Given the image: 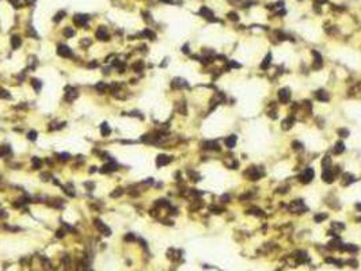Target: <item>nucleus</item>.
Returning <instances> with one entry per match:
<instances>
[{"mask_svg":"<svg viewBox=\"0 0 361 271\" xmlns=\"http://www.w3.org/2000/svg\"><path fill=\"white\" fill-rule=\"evenodd\" d=\"M0 98H4V99L10 98V92H7L4 88H0Z\"/></svg>","mask_w":361,"mask_h":271,"instance_id":"nucleus-44","label":"nucleus"},{"mask_svg":"<svg viewBox=\"0 0 361 271\" xmlns=\"http://www.w3.org/2000/svg\"><path fill=\"white\" fill-rule=\"evenodd\" d=\"M356 209H357V210H360V212H361V203H356Z\"/></svg>","mask_w":361,"mask_h":271,"instance_id":"nucleus-60","label":"nucleus"},{"mask_svg":"<svg viewBox=\"0 0 361 271\" xmlns=\"http://www.w3.org/2000/svg\"><path fill=\"white\" fill-rule=\"evenodd\" d=\"M156 206H159V208H167V206H169V202H167L166 199H157Z\"/></svg>","mask_w":361,"mask_h":271,"instance_id":"nucleus-39","label":"nucleus"},{"mask_svg":"<svg viewBox=\"0 0 361 271\" xmlns=\"http://www.w3.org/2000/svg\"><path fill=\"white\" fill-rule=\"evenodd\" d=\"M247 212L250 213V214H254V216H257V217L263 216V212L261 210V209H258V208H251V209H248Z\"/></svg>","mask_w":361,"mask_h":271,"instance_id":"nucleus-30","label":"nucleus"},{"mask_svg":"<svg viewBox=\"0 0 361 271\" xmlns=\"http://www.w3.org/2000/svg\"><path fill=\"white\" fill-rule=\"evenodd\" d=\"M171 161V157L167 156V155H159L156 157V165L157 167H163V165H167Z\"/></svg>","mask_w":361,"mask_h":271,"instance_id":"nucleus-13","label":"nucleus"},{"mask_svg":"<svg viewBox=\"0 0 361 271\" xmlns=\"http://www.w3.org/2000/svg\"><path fill=\"white\" fill-rule=\"evenodd\" d=\"M357 221H360V222H361V217H360V218H358V220H357Z\"/></svg>","mask_w":361,"mask_h":271,"instance_id":"nucleus-61","label":"nucleus"},{"mask_svg":"<svg viewBox=\"0 0 361 271\" xmlns=\"http://www.w3.org/2000/svg\"><path fill=\"white\" fill-rule=\"evenodd\" d=\"M11 153V148L8 145H1L0 146V157H6Z\"/></svg>","mask_w":361,"mask_h":271,"instance_id":"nucleus-24","label":"nucleus"},{"mask_svg":"<svg viewBox=\"0 0 361 271\" xmlns=\"http://www.w3.org/2000/svg\"><path fill=\"white\" fill-rule=\"evenodd\" d=\"M348 263H349V264H352V267H357V262H356V260H354V259L349 260Z\"/></svg>","mask_w":361,"mask_h":271,"instance_id":"nucleus-54","label":"nucleus"},{"mask_svg":"<svg viewBox=\"0 0 361 271\" xmlns=\"http://www.w3.org/2000/svg\"><path fill=\"white\" fill-rule=\"evenodd\" d=\"M57 53H59V56L64 57V59L72 57V50L67 46V45H59V46H57Z\"/></svg>","mask_w":361,"mask_h":271,"instance_id":"nucleus-5","label":"nucleus"},{"mask_svg":"<svg viewBox=\"0 0 361 271\" xmlns=\"http://www.w3.org/2000/svg\"><path fill=\"white\" fill-rule=\"evenodd\" d=\"M333 228H335V229H345V225L344 224H338V222H333Z\"/></svg>","mask_w":361,"mask_h":271,"instance_id":"nucleus-51","label":"nucleus"},{"mask_svg":"<svg viewBox=\"0 0 361 271\" xmlns=\"http://www.w3.org/2000/svg\"><path fill=\"white\" fill-rule=\"evenodd\" d=\"M278 99H280V102H283V103L289 102V99H290L289 88H281V90L278 91Z\"/></svg>","mask_w":361,"mask_h":271,"instance_id":"nucleus-7","label":"nucleus"},{"mask_svg":"<svg viewBox=\"0 0 361 271\" xmlns=\"http://www.w3.org/2000/svg\"><path fill=\"white\" fill-rule=\"evenodd\" d=\"M122 194H124V190L122 189H115V191L111 193V196H113V198H117V196H121Z\"/></svg>","mask_w":361,"mask_h":271,"instance_id":"nucleus-41","label":"nucleus"},{"mask_svg":"<svg viewBox=\"0 0 361 271\" xmlns=\"http://www.w3.org/2000/svg\"><path fill=\"white\" fill-rule=\"evenodd\" d=\"M342 251H349V252H357L358 248L356 245H350V244H344V249Z\"/></svg>","mask_w":361,"mask_h":271,"instance_id":"nucleus-33","label":"nucleus"},{"mask_svg":"<svg viewBox=\"0 0 361 271\" xmlns=\"http://www.w3.org/2000/svg\"><path fill=\"white\" fill-rule=\"evenodd\" d=\"M289 210L292 213H304L307 210V208H306V205L303 203L302 199H296L289 205Z\"/></svg>","mask_w":361,"mask_h":271,"instance_id":"nucleus-2","label":"nucleus"},{"mask_svg":"<svg viewBox=\"0 0 361 271\" xmlns=\"http://www.w3.org/2000/svg\"><path fill=\"white\" fill-rule=\"evenodd\" d=\"M295 259H297L299 260V263H304L307 259H308V256H307V254L306 252H303V251H297V252H295Z\"/></svg>","mask_w":361,"mask_h":271,"instance_id":"nucleus-17","label":"nucleus"},{"mask_svg":"<svg viewBox=\"0 0 361 271\" xmlns=\"http://www.w3.org/2000/svg\"><path fill=\"white\" fill-rule=\"evenodd\" d=\"M88 67H90V68H95V67H98V63H95V61H94V63L88 64Z\"/></svg>","mask_w":361,"mask_h":271,"instance_id":"nucleus-57","label":"nucleus"},{"mask_svg":"<svg viewBox=\"0 0 361 271\" xmlns=\"http://www.w3.org/2000/svg\"><path fill=\"white\" fill-rule=\"evenodd\" d=\"M225 145H227L228 148H234V146L236 145V136L235 134H231V136H228V137L225 138Z\"/></svg>","mask_w":361,"mask_h":271,"instance_id":"nucleus-20","label":"nucleus"},{"mask_svg":"<svg viewBox=\"0 0 361 271\" xmlns=\"http://www.w3.org/2000/svg\"><path fill=\"white\" fill-rule=\"evenodd\" d=\"M342 185L344 186H348L350 185V183H353V182H356V179H354L353 175H350V173H344V176H342Z\"/></svg>","mask_w":361,"mask_h":271,"instance_id":"nucleus-19","label":"nucleus"},{"mask_svg":"<svg viewBox=\"0 0 361 271\" xmlns=\"http://www.w3.org/2000/svg\"><path fill=\"white\" fill-rule=\"evenodd\" d=\"M329 248H331V249H341L342 251L344 249V243L339 239H335L329 243Z\"/></svg>","mask_w":361,"mask_h":271,"instance_id":"nucleus-15","label":"nucleus"},{"mask_svg":"<svg viewBox=\"0 0 361 271\" xmlns=\"http://www.w3.org/2000/svg\"><path fill=\"white\" fill-rule=\"evenodd\" d=\"M160 1H164V3H170V4H174V3H179V1H177V0H160Z\"/></svg>","mask_w":361,"mask_h":271,"instance_id":"nucleus-55","label":"nucleus"},{"mask_svg":"<svg viewBox=\"0 0 361 271\" xmlns=\"http://www.w3.org/2000/svg\"><path fill=\"white\" fill-rule=\"evenodd\" d=\"M293 123H295V118H293V117H288L287 119H284L283 127H284V129H290Z\"/></svg>","mask_w":361,"mask_h":271,"instance_id":"nucleus-23","label":"nucleus"},{"mask_svg":"<svg viewBox=\"0 0 361 271\" xmlns=\"http://www.w3.org/2000/svg\"><path fill=\"white\" fill-rule=\"evenodd\" d=\"M141 36H143V37H147V38H148V39H155V38H156V36H155V33H153V31H151L149 29H145L144 31L141 33Z\"/></svg>","mask_w":361,"mask_h":271,"instance_id":"nucleus-28","label":"nucleus"},{"mask_svg":"<svg viewBox=\"0 0 361 271\" xmlns=\"http://www.w3.org/2000/svg\"><path fill=\"white\" fill-rule=\"evenodd\" d=\"M117 169V164L115 163H109V164H106V165H103V168L101 169V172H103V173H109V172H113V171H115Z\"/></svg>","mask_w":361,"mask_h":271,"instance_id":"nucleus-18","label":"nucleus"},{"mask_svg":"<svg viewBox=\"0 0 361 271\" xmlns=\"http://www.w3.org/2000/svg\"><path fill=\"white\" fill-rule=\"evenodd\" d=\"M46 178H50V176H49L48 173H42V175H41V179H43V180H48Z\"/></svg>","mask_w":361,"mask_h":271,"instance_id":"nucleus-56","label":"nucleus"},{"mask_svg":"<svg viewBox=\"0 0 361 271\" xmlns=\"http://www.w3.org/2000/svg\"><path fill=\"white\" fill-rule=\"evenodd\" d=\"M27 138H29V140H31V141H34V140H36V138H37V132H34V130H31V132H29Z\"/></svg>","mask_w":361,"mask_h":271,"instance_id":"nucleus-47","label":"nucleus"},{"mask_svg":"<svg viewBox=\"0 0 361 271\" xmlns=\"http://www.w3.org/2000/svg\"><path fill=\"white\" fill-rule=\"evenodd\" d=\"M330 164H331V159H330L329 156H325V157H323V160H322V167H323V169L330 168Z\"/></svg>","mask_w":361,"mask_h":271,"instance_id":"nucleus-34","label":"nucleus"},{"mask_svg":"<svg viewBox=\"0 0 361 271\" xmlns=\"http://www.w3.org/2000/svg\"><path fill=\"white\" fill-rule=\"evenodd\" d=\"M73 34H75V31L72 30L71 27H65V29H64V36L67 37V38H71Z\"/></svg>","mask_w":361,"mask_h":271,"instance_id":"nucleus-38","label":"nucleus"},{"mask_svg":"<svg viewBox=\"0 0 361 271\" xmlns=\"http://www.w3.org/2000/svg\"><path fill=\"white\" fill-rule=\"evenodd\" d=\"M110 132H111V130H110V126L107 125L106 122H103L102 125H101V133H102V136L103 137H106V136L110 134Z\"/></svg>","mask_w":361,"mask_h":271,"instance_id":"nucleus-26","label":"nucleus"},{"mask_svg":"<svg viewBox=\"0 0 361 271\" xmlns=\"http://www.w3.org/2000/svg\"><path fill=\"white\" fill-rule=\"evenodd\" d=\"M10 3L15 8H19V7H23L24 4L27 3V0H10Z\"/></svg>","mask_w":361,"mask_h":271,"instance_id":"nucleus-27","label":"nucleus"},{"mask_svg":"<svg viewBox=\"0 0 361 271\" xmlns=\"http://www.w3.org/2000/svg\"><path fill=\"white\" fill-rule=\"evenodd\" d=\"M56 236H57L59 239H61L63 236H65V231H64V229H59V231H57V235H56Z\"/></svg>","mask_w":361,"mask_h":271,"instance_id":"nucleus-52","label":"nucleus"},{"mask_svg":"<svg viewBox=\"0 0 361 271\" xmlns=\"http://www.w3.org/2000/svg\"><path fill=\"white\" fill-rule=\"evenodd\" d=\"M0 217H7V213H3V210H0Z\"/></svg>","mask_w":361,"mask_h":271,"instance_id":"nucleus-59","label":"nucleus"},{"mask_svg":"<svg viewBox=\"0 0 361 271\" xmlns=\"http://www.w3.org/2000/svg\"><path fill=\"white\" fill-rule=\"evenodd\" d=\"M202 148L204 149H213V150H219L220 146L216 141H205L202 142Z\"/></svg>","mask_w":361,"mask_h":271,"instance_id":"nucleus-14","label":"nucleus"},{"mask_svg":"<svg viewBox=\"0 0 361 271\" xmlns=\"http://www.w3.org/2000/svg\"><path fill=\"white\" fill-rule=\"evenodd\" d=\"M94 225L99 229V232L102 233V235H105V236H110V235H111V231H110V229L107 228L106 225L103 224L101 220H95L94 221Z\"/></svg>","mask_w":361,"mask_h":271,"instance_id":"nucleus-8","label":"nucleus"},{"mask_svg":"<svg viewBox=\"0 0 361 271\" xmlns=\"http://www.w3.org/2000/svg\"><path fill=\"white\" fill-rule=\"evenodd\" d=\"M95 88H97V90L99 91V94H103V92H106V90H107V88H109V87H107L106 84H105V83H102V82H101V83H98V84L95 86Z\"/></svg>","mask_w":361,"mask_h":271,"instance_id":"nucleus-32","label":"nucleus"},{"mask_svg":"<svg viewBox=\"0 0 361 271\" xmlns=\"http://www.w3.org/2000/svg\"><path fill=\"white\" fill-rule=\"evenodd\" d=\"M95 36H97V38H98L99 41H107V39H109V34H107V30L103 27V26H101V27L97 30Z\"/></svg>","mask_w":361,"mask_h":271,"instance_id":"nucleus-12","label":"nucleus"},{"mask_svg":"<svg viewBox=\"0 0 361 271\" xmlns=\"http://www.w3.org/2000/svg\"><path fill=\"white\" fill-rule=\"evenodd\" d=\"M200 15L204 16L205 19H208L209 22H219V19H216L215 18V15H213V12L209 10L208 7H202L200 10Z\"/></svg>","mask_w":361,"mask_h":271,"instance_id":"nucleus-4","label":"nucleus"},{"mask_svg":"<svg viewBox=\"0 0 361 271\" xmlns=\"http://www.w3.org/2000/svg\"><path fill=\"white\" fill-rule=\"evenodd\" d=\"M315 96H316V99H318V100H320V102H327V100H329V94H327L326 91H323V90L316 91Z\"/></svg>","mask_w":361,"mask_h":271,"instance_id":"nucleus-16","label":"nucleus"},{"mask_svg":"<svg viewBox=\"0 0 361 271\" xmlns=\"http://www.w3.org/2000/svg\"><path fill=\"white\" fill-rule=\"evenodd\" d=\"M262 175H263V171L259 169L258 167H248L247 171L244 172V176L248 178L250 180H258Z\"/></svg>","mask_w":361,"mask_h":271,"instance_id":"nucleus-1","label":"nucleus"},{"mask_svg":"<svg viewBox=\"0 0 361 271\" xmlns=\"http://www.w3.org/2000/svg\"><path fill=\"white\" fill-rule=\"evenodd\" d=\"M20 43H22V39H20V37L14 36V37L11 38V46H12V49H18V47L20 46Z\"/></svg>","mask_w":361,"mask_h":271,"instance_id":"nucleus-21","label":"nucleus"},{"mask_svg":"<svg viewBox=\"0 0 361 271\" xmlns=\"http://www.w3.org/2000/svg\"><path fill=\"white\" fill-rule=\"evenodd\" d=\"M31 86L34 87V90L36 91H39L41 90V87H42V83L39 82V80H37V79H31Z\"/></svg>","mask_w":361,"mask_h":271,"instance_id":"nucleus-35","label":"nucleus"},{"mask_svg":"<svg viewBox=\"0 0 361 271\" xmlns=\"http://www.w3.org/2000/svg\"><path fill=\"white\" fill-rule=\"evenodd\" d=\"M209 210L213 213H216V214H219V213H223V208H219V206H211L209 208Z\"/></svg>","mask_w":361,"mask_h":271,"instance_id":"nucleus-43","label":"nucleus"},{"mask_svg":"<svg viewBox=\"0 0 361 271\" xmlns=\"http://www.w3.org/2000/svg\"><path fill=\"white\" fill-rule=\"evenodd\" d=\"M338 134L341 136V137H348L349 136V130L348 129H339L338 130Z\"/></svg>","mask_w":361,"mask_h":271,"instance_id":"nucleus-45","label":"nucleus"},{"mask_svg":"<svg viewBox=\"0 0 361 271\" xmlns=\"http://www.w3.org/2000/svg\"><path fill=\"white\" fill-rule=\"evenodd\" d=\"M65 100L67 102H72V100H75V99L78 98V90H75V88H71V87H68L67 88V92H65Z\"/></svg>","mask_w":361,"mask_h":271,"instance_id":"nucleus-10","label":"nucleus"},{"mask_svg":"<svg viewBox=\"0 0 361 271\" xmlns=\"http://www.w3.org/2000/svg\"><path fill=\"white\" fill-rule=\"evenodd\" d=\"M173 87L174 88H182V87H187V83L182 80V79H175L173 82Z\"/></svg>","mask_w":361,"mask_h":271,"instance_id":"nucleus-22","label":"nucleus"},{"mask_svg":"<svg viewBox=\"0 0 361 271\" xmlns=\"http://www.w3.org/2000/svg\"><path fill=\"white\" fill-rule=\"evenodd\" d=\"M182 52H183V53H189V46H187V45H185L183 49H182Z\"/></svg>","mask_w":361,"mask_h":271,"instance_id":"nucleus-58","label":"nucleus"},{"mask_svg":"<svg viewBox=\"0 0 361 271\" xmlns=\"http://www.w3.org/2000/svg\"><path fill=\"white\" fill-rule=\"evenodd\" d=\"M132 68H133L136 72H140L143 68H144V64H143V61H137L136 64H133V67H132Z\"/></svg>","mask_w":361,"mask_h":271,"instance_id":"nucleus-37","label":"nucleus"},{"mask_svg":"<svg viewBox=\"0 0 361 271\" xmlns=\"http://www.w3.org/2000/svg\"><path fill=\"white\" fill-rule=\"evenodd\" d=\"M80 45H82V46H90V45H91V39H88V38L82 39V42H80Z\"/></svg>","mask_w":361,"mask_h":271,"instance_id":"nucleus-50","label":"nucleus"},{"mask_svg":"<svg viewBox=\"0 0 361 271\" xmlns=\"http://www.w3.org/2000/svg\"><path fill=\"white\" fill-rule=\"evenodd\" d=\"M229 199H231V196L228 195V194H225V195L221 196V202H228Z\"/></svg>","mask_w":361,"mask_h":271,"instance_id":"nucleus-53","label":"nucleus"},{"mask_svg":"<svg viewBox=\"0 0 361 271\" xmlns=\"http://www.w3.org/2000/svg\"><path fill=\"white\" fill-rule=\"evenodd\" d=\"M327 218V214H316L315 216V221L316 222H322L323 220H326Z\"/></svg>","mask_w":361,"mask_h":271,"instance_id":"nucleus-42","label":"nucleus"},{"mask_svg":"<svg viewBox=\"0 0 361 271\" xmlns=\"http://www.w3.org/2000/svg\"><path fill=\"white\" fill-rule=\"evenodd\" d=\"M88 16L87 15H83V14H79V15H75L73 16V22L75 24H78V26H80V27H86L87 22H88Z\"/></svg>","mask_w":361,"mask_h":271,"instance_id":"nucleus-6","label":"nucleus"},{"mask_svg":"<svg viewBox=\"0 0 361 271\" xmlns=\"http://www.w3.org/2000/svg\"><path fill=\"white\" fill-rule=\"evenodd\" d=\"M31 163H33V168L38 169L42 165V160H39L38 157H31Z\"/></svg>","mask_w":361,"mask_h":271,"instance_id":"nucleus-31","label":"nucleus"},{"mask_svg":"<svg viewBox=\"0 0 361 271\" xmlns=\"http://www.w3.org/2000/svg\"><path fill=\"white\" fill-rule=\"evenodd\" d=\"M344 150H345V145H344V142L338 141L337 144H335V146H334V153L339 155V153H342Z\"/></svg>","mask_w":361,"mask_h":271,"instance_id":"nucleus-25","label":"nucleus"},{"mask_svg":"<svg viewBox=\"0 0 361 271\" xmlns=\"http://www.w3.org/2000/svg\"><path fill=\"white\" fill-rule=\"evenodd\" d=\"M322 179L326 183H333L334 182V172L331 171V168H326L322 172Z\"/></svg>","mask_w":361,"mask_h":271,"instance_id":"nucleus-9","label":"nucleus"},{"mask_svg":"<svg viewBox=\"0 0 361 271\" xmlns=\"http://www.w3.org/2000/svg\"><path fill=\"white\" fill-rule=\"evenodd\" d=\"M314 169L312 168H307L304 172L300 175V182L302 183H310L312 179H314Z\"/></svg>","mask_w":361,"mask_h":271,"instance_id":"nucleus-3","label":"nucleus"},{"mask_svg":"<svg viewBox=\"0 0 361 271\" xmlns=\"http://www.w3.org/2000/svg\"><path fill=\"white\" fill-rule=\"evenodd\" d=\"M312 56H314V69L322 68L323 63H322V56H320V53L316 52V50H312Z\"/></svg>","mask_w":361,"mask_h":271,"instance_id":"nucleus-11","label":"nucleus"},{"mask_svg":"<svg viewBox=\"0 0 361 271\" xmlns=\"http://www.w3.org/2000/svg\"><path fill=\"white\" fill-rule=\"evenodd\" d=\"M64 16H65V11H59V12H57V14H56V16H55V18H53V20H55L56 23H59V22H60V20H61V19H63Z\"/></svg>","mask_w":361,"mask_h":271,"instance_id":"nucleus-36","label":"nucleus"},{"mask_svg":"<svg viewBox=\"0 0 361 271\" xmlns=\"http://www.w3.org/2000/svg\"><path fill=\"white\" fill-rule=\"evenodd\" d=\"M292 145H293V149H296V150H303V145H302V144H300V142L295 141L293 144H292Z\"/></svg>","mask_w":361,"mask_h":271,"instance_id":"nucleus-49","label":"nucleus"},{"mask_svg":"<svg viewBox=\"0 0 361 271\" xmlns=\"http://www.w3.org/2000/svg\"><path fill=\"white\" fill-rule=\"evenodd\" d=\"M124 240H125V241H134V240H136V237L133 236V233H128V235H125Z\"/></svg>","mask_w":361,"mask_h":271,"instance_id":"nucleus-48","label":"nucleus"},{"mask_svg":"<svg viewBox=\"0 0 361 271\" xmlns=\"http://www.w3.org/2000/svg\"><path fill=\"white\" fill-rule=\"evenodd\" d=\"M270 61H271V54H267L266 57H265V60L262 61V64H261V68H262V69H266V68L270 65Z\"/></svg>","mask_w":361,"mask_h":271,"instance_id":"nucleus-29","label":"nucleus"},{"mask_svg":"<svg viewBox=\"0 0 361 271\" xmlns=\"http://www.w3.org/2000/svg\"><path fill=\"white\" fill-rule=\"evenodd\" d=\"M228 19L234 20V22H238V20H239V16H238L236 12H228Z\"/></svg>","mask_w":361,"mask_h":271,"instance_id":"nucleus-40","label":"nucleus"},{"mask_svg":"<svg viewBox=\"0 0 361 271\" xmlns=\"http://www.w3.org/2000/svg\"><path fill=\"white\" fill-rule=\"evenodd\" d=\"M57 156H59L60 161H67L68 159H69V155L68 153H60V155H57Z\"/></svg>","mask_w":361,"mask_h":271,"instance_id":"nucleus-46","label":"nucleus"}]
</instances>
